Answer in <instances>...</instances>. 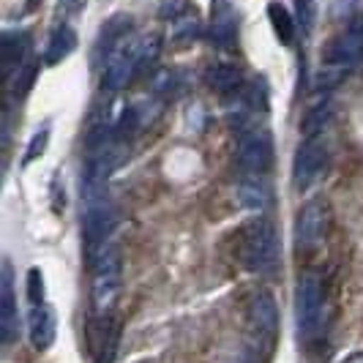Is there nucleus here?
<instances>
[{
	"mask_svg": "<svg viewBox=\"0 0 363 363\" xmlns=\"http://www.w3.org/2000/svg\"><path fill=\"white\" fill-rule=\"evenodd\" d=\"M140 74V38L123 36L104 60V74H101V85L104 91L118 93L123 91L128 82Z\"/></svg>",
	"mask_w": 363,
	"mask_h": 363,
	"instance_id": "3",
	"label": "nucleus"
},
{
	"mask_svg": "<svg viewBox=\"0 0 363 363\" xmlns=\"http://www.w3.org/2000/svg\"><path fill=\"white\" fill-rule=\"evenodd\" d=\"M268 19H271L276 38H279L284 47H290L292 41H295V19H292L290 11H287L281 3H271V6H268Z\"/></svg>",
	"mask_w": 363,
	"mask_h": 363,
	"instance_id": "18",
	"label": "nucleus"
},
{
	"mask_svg": "<svg viewBox=\"0 0 363 363\" xmlns=\"http://www.w3.org/2000/svg\"><path fill=\"white\" fill-rule=\"evenodd\" d=\"M17 303H14V284H11V265L3 262V281H0V336L3 345L14 342L17 333Z\"/></svg>",
	"mask_w": 363,
	"mask_h": 363,
	"instance_id": "12",
	"label": "nucleus"
},
{
	"mask_svg": "<svg viewBox=\"0 0 363 363\" xmlns=\"http://www.w3.org/2000/svg\"><path fill=\"white\" fill-rule=\"evenodd\" d=\"M295 3V19H298V25L309 33L311 28H314V19H317V3L314 0H292Z\"/></svg>",
	"mask_w": 363,
	"mask_h": 363,
	"instance_id": "27",
	"label": "nucleus"
},
{
	"mask_svg": "<svg viewBox=\"0 0 363 363\" xmlns=\"http://www.w3.org/2000/svg\"><path fill=\"white\" fill-rule=\"evenodd\" d=\"M238 164L246 169V172H265L273 164V143L268 137V131L262 128H249L240 134L238 140Z\"/></svg>",
	"mask_w": 363,
	"mask_h": 363,
	"instance_id": "7",
	"label": "nucleus"
},
{
	"mask_svg": "<svg viewBox=\"0 0 363 363\" xmlns=\"http://www.w3.org/2000/svg\"><path fill=\"white\" fill-rule=\"evenodd\" d=\"M363 60V36L361 30H347L342 36H336L325 50V63L330 66H342L350 69Z\"/></svg>",
	"mask_w": 363,
	"mask_h": 363,
	"instance_id": "10",
	"label": "nucleus"
},
{
	"mask_svg": "<svg viewBox=\"0 0 363 363\" xmlns=\"http://www.w3.org/2000/svg\"><path fill=\"white\" fill-rule=\"evenodd\" d=\"M249 323L259 339L273 342L276 330H279V306L273 301V295L268 290H259L249 303Z\"/></svg>",
	"mask_w": 363,
	"mask_h": 363,
	"instance_id": "9",
	"label": "nucleus"
},
{
	"mask_svg": "<svg viewBox=\"0 0 363 363\" xmlns=\"http://www.w3.org/2000/svg\"><path fill=\"white\" fill-rule=\"evenodd\" d=\"M235 200L240 208H246V211H265L268 208V202H271V191H268V186L259 181H243L238 183L235 189Z\"/></svg>",
	"mask_w": 363,
	"mask_h": 363,
	"instance_id": "17",
	"label": "nucleus"
},
{
	"mask_svg": "<svg viewBox=\"0 0 363 363\" xmlns=\"http://www.w3.org/2000/svg\"><path fill=\"white\" fill-rule=\"evenodd\" d=\"M328 164V147L325 140L317 134V137H306L303 145L295 150V159H292V183L295 189H309L311 183L323 175Z\"/></svg>",
	"mask_w": 363,
	"mask_h": 363,
	"instance_id": "5",
	"label": "nucleus"
},
{
	"mask_svg": "<svg viewBox=\"0 0 363 363\" xmlns=\"http://www.w3.org/2000/svg\"><path fill=\"white\" fill-rule=\"evenodd\" d=\"M159 14L164 19H181L183 14H189V0H162V9H159Z\"/></svg>",
	"mask_w": 363,
	"mask_h": 363,
	"instance_id": "30",
	"label": "nucleus"
},
{
	"mask_svg": "<svg viewBox=\"0 0 363 363\" xmlns=\"http://www.w3.org/2000/svg\"><path fill=\"white\" fill-rule=\"evenodd\" d=\"M205 79H208V88L221 93V96H230V93H235L238 88L243 85L240 69L233 66V63H213V66L205 72Z\"/></svg>",
	"mask_w": 363,
	"mask_h": 363,
	"instance_id": "15",
	"label": "nucleus"
},
{
	"mask_svg": "<svg viewBox=\"0 0 363 363\" xmlns=\"http://www.w3.org/2000/svg\"><path fill=\"white\" fill-rule=\"evenodd\" d=\"M25 292H28V301L36 306V303H44V276H41V271L38 268H30L28 271V287H25Z\"/></svg>",
	"mask_w": 363,
	"mask_h": 363,
	"instance_id": "28",
	"label": "nucleus"
},
{
	"mask_svg": "<svg viewBox=\"0 0 363 363\" xmlns=\"http://www.w3.org/2000/svg\"><path fill=\"white\" fill-rule=\"evenodd\" d=\"M339 363H363V352H350V355H345Z\"/></svg>",
	"mask_w": 363,
	"mask_h": 363,
	"instance_id": "31",
	"label": "nucleus"
},
{
	"mask_svg": "<svg viewBox=\"0 0 363 363\" xmlns=\"http://www.w3.org/2000/svg\"><path fill=\"white\" fill-rule=\"evenodd\" d=\"M28 330L36 350H50L55 342V311L47 303H36L28 314Z\"/></svg>",
	"mask_w": 363,
	"mask_h": 363,
	"instance_id": "13",
	"label": "nucleus"
},
{
	"mask_svg": "<svg viewBox=\"0 0 363 363\" xmlns=\"http://www.w3.org/2000/svg\"><path fill=\"white\" fill-rule=\"evenodd\" d=\"M47 143H50V128H41L33 134V140L28 143V150H25V156H22V164H33L36 159L44 156V150H47Z\"/></svg>",
	"mask_w": 363,
	"mask_h": 363,
	"instance_id": "25",
	"label": "nucleus"
},
{
	"mask_svg": "<svg viewBox=\"0 0 363 363\" xmlns=\"http://www.w3.org/2000/svg\"><path fill=\"white\" fill-rule=\"evenodd\" d=\"M72 3H74V0H72Z\"/></svg>",
	"mask_w": 363,
	"mask_h": 363,
	"instance_id": "32",
	"label": "nucleus"
},
{
	"mask_svg": "<svg viewBox=\"0 0 363 363\" xmlns=\"http://www.w3.org/2000/svg\"><path fill=\"white\" fill-rule=\"evenodd\" d=\"M211 41L218 50H233L238 41V17L227 0L213 3V17H211Z\"/></svg>",
	"mask_w": 363,
	"mask_h": 363,
	"instance_id": "11",
	"label": "nucleus"
},
{
	"mask_svg": "<svg viewBox=\"0 0 363 363\" xmlns=\"http://www.w3.org/2000/svg\"><path fill=\"white\" fill-rule=\"evenodd\" d=\"M347 74V69H342V66H330L328 63L325 69L320 72V77H317V88L320 91H330V88H336L339 82H342V77Z\"/></svg>",
	"mask_w": 363,
	"mask_h": 363,
	"instance_id": "29",
	"label": "nucleus"
},
{
	"mask_svg": "<svg viewBox=\"0 0 363 363\" xmlns=\"http://www.w3.org/2000/svg\"><path fill=\"white\" fill-rule=\"evenodd\" d=\"M162 52V36L159 33H147L140 38V74H145Z\"/></svg>",
	"mask_w": 363,
	"mask_h": 363,
	"instance_id": "20",
	"label": "nucleus"
},
{
	"mask_svg": "<svg viewBox=\"0 0 363 363\" xmlns=\"http://www.w3.org/2000/svg\"><path fill=\"white\" fill-rule=\"evenodd\" d=\"M268 82L262 79V77H257L252 79L249 85H246V104L252 109H259V112H265L268 109Z\"/></svg>",
	"mask_w": 363,
	"mask_h": 363,
	"instance_id": "23",
	"label": "nucleus"
},
{
	"mask_svg": "<svg viewBox=\"0 0 363 363\" xmlns=\"http://www.w3.org/2000/svg\"><path fill=\"white\" fill-rule=\"evenodd\" d=\"M28 50H30V38H28V33H19V30L3 33V47H0V55H3V72L6 74L17 72L19 66L28 60Z\"/></svg>",
	"mask_w": 363,
	"mask_h": 363,
	"instance_id": "14",
	"label": "nucleus"
},
{
	"mask_svg": "<svg viewBox=\"0 0 363 363\" xmlns=\"http://www.w3.org/2000/svg\"><path fill=\"white\" fill-rule=\"evenodd\" d=\"M328 121H330V101H320V104H314V107L303 115L301 131H303L306 137H317V134L328 126Z\"/></svg>",
	"mask_w": 363,
	"mask_h": 363,
	"instance_id": "19",
	"label": "nucleus"
},
{
	"mask_svg": "<svg viewBox=\"0 0 363 363\" xmlns=\"http://www.w3.org/2000/svg\"><path fill=\"white\" fill-rule=\"evenodd\" d=\"M115 227V211L104 197L101 200L88 202V211L82 218V238H85V246L88 252H99L104 243H107L109 233Z\"/></svg>",
	"mask_w": 363,
	"mask_h": 363,
	"instance_id": "8",
	"label": "nucleus"
},
{
	"mask_svg": "<svg viewBox=\"0 0 363 363\" xmlns=\"http://www.w3.org/2000/svg\"><path fill=\"white\" fill-rule=\"evenodd\" d=\"M93 265V309L99 317L112 314L121 298V255L115 246L104 243L91 255Z\"/></svg>",
	"mask_w": 363,
	"mask_h": 363,
	"instance_id": "2",
	"label": "nucleus"
},
{
	"mask_svg": "<svg viewBox=\"0 0 363 363\" xmlns=\"http://www.w3.org/2000/svg\"><path fill=\"white\" fill-rule=\"evenodd\" d=\"M33 77H36V63H33V60H25L17 72H14V77H11V79H14V82H11L14 93L22 96V93L33 85Z\"/></svg>",
	"mask_w": 363,
	"mask_h": 363,
	"instance_id": "26",
	"label": "nucleus"
},
{
	"mask_svg": "<svg viewBox=\"0 0 363 363\" xmlns=\"http://www.w3.org/2000/svg\"><path fill=\"white\" fill-rule=\"evenodd\" d=\"M74 50H77V33H74L69 25H60L52 33V38H50V44H47L44 60H47V66H57V63L66 60Z\"/></svg>",
	"mask_w": 363,
	"mask_h": 363,
	"instance_id": "16",
	"label": "nucleus"
},
{
	"mask_svg": "<svg viewBox=\"0 0 363 363\" xmlns=\"http://www.w3.org/2000/svg\"><path fill=\"white\" fill-rule=\"evenodd\" d=\"M328 227H330V208L323 197H314L309 200L295 221V243L301 249H314L320 246L328 235Z\"/></svg>",
	"mask_w": 363,
	"mask_h": 363,
	"instance_id": "6",
	"label": "nucleus"
},
{
	"mask_svg": "<svg viewBox=\"0 0 363 363\" xmlns=\"http://www.w3.org/2000/svg\"><path fill=\"white\" fill-rule=\"evenodd\" d=\"M143 123H145V121L140 118V109L126 107L123 112H121V118H118V123H115V128H112V134H115V140H128Z\"/></svg>",
	"mask_w": 363,
	"mask_h": 363,
	"instance_id": "21",
	"label": "nucleus"
},
{
	"mask_svg": "<svg viewBox=\"0 0 363 363\" xmlns=\"http://www.w3.org/2000/svg\"><path fill=\"white\" fill-rule=\"evenodd\" d=\"M238 257L243 268L259 276H268L279 268L281 262V243L273 230L271 221L257 218L240 230V243H238Z\"/></svg>",
	"mask_w": 363,
	"mask_h": 363,
	"instance_id": "1",
	"label": "nucleus"
},
{
	"mask_svg": "<svg viewBox=\"0 0 363 363\" xmlns=\"http://www.w3.org/2000/svg\"><path fill=\"white\" fill-rule=\"evenodd\" d=\"M325 320V287L317 273H309L298 284V330L301 336H317Z\"/></svg>",
	"mask_w": 363,
	"mask_h": 363,
	"instance_id": "4",
	"label": "nucleus"
},
{
	"mask_svg": "<svg viewBox=\"0 0 363 363\" xmlns=\"http://www.w3.org/2000/svg\"><path fill=\"white\" fill-rule=\"evenodd\" d=\"M178 85H181L178 72H175V69H162V72H156L150 88H153L156 96H172V93L178 91Z\"/></svg>",
	"mask_w": 363,
	"mask_h": 363,
	"instance_id": "24",
	"label": "nucleus"
},
{
	"mask_svg": "<svg viewBox=\"0 0 363 363\" xmlns=\"http://www.w3.org/2000/svg\"><path fill=\"white\" fill-rule=\"evenodd\" d=\"M172 36L183 41V44H189V41H194V38L200 36V19H197V14L189 11L181 19H175L172 22Z\"/></svg>",
	"mask_w": 363,
	"mask_h": 363,
	"instance_id": "22",
	"label": "nucleus"
}]
</instances>
